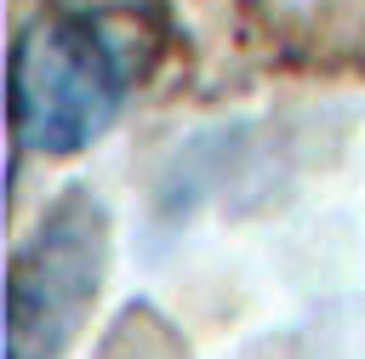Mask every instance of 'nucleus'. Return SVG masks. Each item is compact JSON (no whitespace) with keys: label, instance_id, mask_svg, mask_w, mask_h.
Returning <instances> with one entry per match:
<instances>
[{"label":"nucleus","instance_id":"2","mask_svg":"<svg viewBox=\"0 0 365 359\" xmlns=\"http://www.w3.org/2000/svg\"><path fill=\"white\" fill-rule=\"evenodd\" d=\"M108 205L68 182L6 268V359H63L108 274Z\"/></svg>","mask_w":365,"mask_h":359},{"label":"nucleus","instance_id":"1","mask_svg":"<svg viewBox=\"0 0 365 359\" xmlns=\"http://www.w3.org/2000/svg\"><path fill=\"white\" fill-rule=\"evenodd\" d=\"M171 0H46L11 40V137L40 160L86 154L160 68Z\"/></svg>","mask_w":365,"mask_h":359}]
</instances>
